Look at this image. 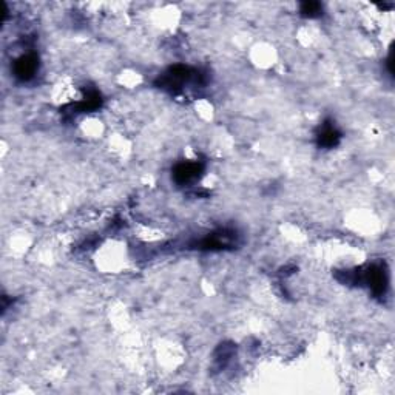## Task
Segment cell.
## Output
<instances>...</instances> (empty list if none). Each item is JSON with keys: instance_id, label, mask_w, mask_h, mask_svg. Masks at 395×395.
Segmentation results:
<instances>
[{"instance_id": "6da1fadb", "label": "cell", "mask_w": 395, "mask_h": 395, "mask_svg": "<svg viewBox=\"0 0 395 395\" xmlns=\"http://www.w3.org/2000/svg\"><path fill=\"white\" fill-rule=\"evenodd\" d=\"M37 62L39 59L36 54H25L19 57L14 63V74L22 81H29L37 71Z\"/></svg>"}, {"instance_id": "7a4b0ae2", "label": "cell", "mask_w": 395, "mask_h": 395, "mask_svg": "<svg viewBox=\"0 0 395 395\" xmlns=\"http://www.w3.org/2000/svg\"><path fill=\"white\" fill-rule=\"evenodd\" d=\"M198 172H200V166L193 162H185L179 164L175 169V178L178 182H190L193 178H196Z\"/></svg>"}, {"instance_id": "3957f363", "label": "cell", "mask_w": 395, "mask_h": 395, "mask_svg": "<svg viewBox=\"0 0 395 395\" xmlns=\"http://www.w3.org/2000/svg\"><path fill=\"white\" fill-rule=\"evenodd\" d=\"M337 139H338V133L332 128V127H329V128H326L323 133H321V136H320V142L323 144V145H335L337 144Z\"/></svg>"}, {"instance_id": "277c9868", "label": "cell", "mask_w": 395, "mask_h": 395, "mask_svg": "<svg viewBox=\"0 0 395 395\" xmlns=\"http://www.w3.org/2000/svg\"><path fill=\"white\" fill-rule=\"evenodd\" d=\"M320 4H315V2H307V4H304L303 5V13L306 14V16H315L317 13H320Z\"/></svg>"}]
</instances>
